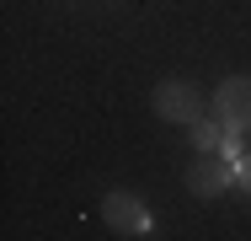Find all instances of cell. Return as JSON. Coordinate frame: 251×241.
Wrapping results in <instances>:
<instances>
[{
	"label": "cell",
	"instance_id": "cell-1",
	"mask_svg": "<svg viewBox=\"0 0 251 241\" xmlns=\"http://www.w3.org/2000/svg\"><path fill=\"white\" fill-rule=\"evenodd\" d=\"M101 220H107L118 236H150L155 231L150 204H145L139 193H128V188H112L107 198H101Z\"/></svg>",
	"mask_w": 251,
	"mask_h": 241
},
{
	"label": "cell",
	"instance_id": "cell-2",
	"mask_svg": "<svg viewBox=\"0 0 251 241\" xmlns=\"http://www.w3.org/2000/svg\"><path fill=\"white\" fill-rule=\"evenodd\" d=\"M150 102H155V113H160L166 123H182V129L203 123V91L193 81H160Z\"/></svg>",
	"mask_w": 251,
	"mask_h": 241
},
{
	"label": "cell",
	"instance_id": "cell-3",
	"mask_svg": "<svg viewBox=\"0 0 251 241\" xmlns=\"http://www.w3.org/2000/svg\"><path fill=\"white\" fill-rule=\"evenodd\" d=\"M214 118H219L230 134H246L251 129V81L246 75L219 81V91H214Z\"/></svg>",
	"mask_w": 251,
	"mask_h": 241
},
{
	"label": "cell",
	"instance_id": "cell-4",
	"mask_svg": "<svg viewBox=\"0 0 251 241\" xmlns=\"http://www.w3.org/2000/svg\"><path fill=\"white\" fill-rule=\"evenodd\" d=\"M230 182H235V161L219 155V150H214V155H198V166L187 172V193H193V198H219Z\"/></svg>",
	"mask_w": 251,
	"mask_h": 241
},
{
	"label": "cell",
	"instance_id": "cell-5",
	"mask_svg": "<svg viewBox=\"0 0 251 241\" xmlns=\"http://www.w3.org/2000/svg\"><path fill=\"white\" fill-rule=\"evenodd\" d=\"M187 140H193V150H198V155H214V150L225 145V123H219V118H203V123H193V129H187Z\"/></svg>",
	"mask_w": 251,
	"mask_h": 241
},
{
	"label": "cell",
	"instance_id": "cell-6",
	"mask_svg": "<svg viewBox=\"0 0 251 241\" xmlns=\"http://www.w3.org/2000/svg\"><path fill=\"white\" fill-rule=\"evenodd\" d=\"M235 188H246V198H251V150L235 161Z\"/></svg>",
	"mask_w": 251,
	"mask_h": 241
},
{
	"label": "cell",
	"instance_id": "cell-7",
	"mask_svg": "<svg viewBox=\"0 0 251 241\" xmlns=\"http://www.w3.org/2000/svg\"><path fill=\"white\" fill-rule=\"evenodd\" d=\"M219 155H230V161H241V155H246V150H241V134H230V129H225V145H219Z\"/></svg>",
	"mask_w": 251,
	"mask_h": 241
}]
</instances>
